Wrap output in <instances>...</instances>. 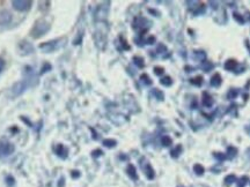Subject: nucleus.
I'll use <instances>...</instances> for the list:
<instances>
[{"label":"nucleus","instance_id":"f257e3e1","mask_svg":"<svg viewBox=\"0 0 250 187\" xmlns=\"http://www.w3.org/2000/svg\"><path fill=\"white\" fill-rule=\"evenodd\" d=\"M50 29V23L45 22V21H37L36 24L33 28V31H31V36L33 37H41L42 35L46 34L48 30Z\"/></svg>","mask_w":250,"mask_h":187},{"label":"nucleus","instance_id":"f03ea898","mask_svg":"<svg viewBox=\"0 0 250 187\" xmlns=\"http://www.w3.org/2000/svg\"><path fill=\"white\" fill-rule=\"evenodd\" d=\"M14 151V145L8 141H0V158L12 155Z\"/></svg>","mask_w":250,"mask_h":187},{"label":"nucleus","instance_id":"7ed1b4c3","mask_svg":"<svg viewBox=\"0 0 250 187\" xmlns=\"http://www.w3.org/2000/svg\"><path fill=\"white\" fill-rule=\"evenodd\" d=\"M148 24V20H146L145 17H136L133 22V28L140 30V35H144L147 31Z\"/></svg>","mask_w":250,"mask_h":187},{"label":"nucleus","instance_id":"20e7f679","mask_svg":"<svg viewBox=\"0 0 250 187\" xmlns=\"http://www.w3.org/2000/svg\"><path fill=\"white\" fill-rule=\"evenodd\" d=\"M13 7L19 11V12H26L28 11L30 7H31V1H28V0H14L13 2Z\"/></svg>","mask_w":250,"mask_h":187},{"label":"nucleus","instance_id":"39448f33","mask_svg":"<svg viewBox=\"0 0 250 187\" xmlns=\"http://www.w3.org/2000/svg\"><path fill=\"white\" fill-rule=\"evenodd\" d=\"M19 51L21 52L22 55H30L34 51V48L28 42H21L20 44H19Z\"/></svg>","mask_w":250,"mask_h":187},{"label":"nucleus","instance_id":"423d86ee","mask_svg":"<svg viewBox=\"0 0 250 187\" xmlns=\"http://www.w3.org/2000/svg\"><path fill=\"white\" fill-rule=\"evenodd\" d=\"M11 20H12V15H11L9 12H6V11L0 12V26L9 23Z\"/></svg>","mask_w":250,"mask_h":187},{"label":"nucleus","instance_id":"0eeeda50","mask_svg":"<svg viewBox=\"0 0 250 187\" xmlns=\"http://www.w3.org/2000/svg\"><path fill=\"white\" fill-rule=\"evenodd\" d=\"M26 88H27V83H24V82H19V83H16L15 86L13 87V92H14V95H20V94H22L24 90H26Z\"/></svg>","mask_w":250,"mask_h":187},{"label":"nucleus","instance_id":"6e6552de","mask_svg":"<svg viewBox=\"0 0 250 187\" xmlns=\"http://www.w3.org/2000/svg\"><path fill=\"white\" fill-rule=\"evenodd\" d=\"M55 152L57 154V156H59L60 158H66L67 157V149L62 145H58L56 147Z\"/></svg>","mask_w":250,"mask_h":187},{"label":"nucleus","instance_id":"1a4fd4ad","mask_svg":"<svg viewBox=\"0 0 250 187\" xmlns=\"http://www.w3.org/2000/svg\"><path fill=\"white\" fill-rule=\"evenodd\" d=\"M203 105L205 108H211L213 105V98L207 92H203Z\"/></svg>","mask_w":250,"mask_h":187},{"label":"nucleus","instance_id":"9d476101","mask_svg":"<svg viewBox=\"0 0 250 187\" xmlns=\"http://www.w3.org/2000/svg\"><path fill=\"white\" fill-rule=\"evenodd\" d=\"M126 172H127L129 177H130L132 180H138V174H137V170H136L134 165H132V164L127 165V167H126Z\"/></svg>","mask_w":250,"mask_h":187},{"label":"nucleus","instance_id":"9b49d317","mask_svg":"<svg viewBox=\"0 0 250 187\" xmlns=\"http://www.w3.org/2000/svg\"><path fill=\"white\" fill-rule=\"evenodd\" d=\"M210 83H211V86H212V87H220V86H221V83H222L221 75H220L219 73L214 74V75L211 77V81H210Z\"/></svg>","mask_w":250,"mask_h":187},{"label":"nucleus","instance_id":"f8f14e48","mask_svg":"<svg viewBox=\"0 0 250 187\" xmlns=\"http://www.w3.org/2000/svg\"><path fill=\"white\" fill-rule=\"evenodd\" d=\"M194 60H199V61H205L206 60V53L203 50H196L194 51Z\"/></svg>","mask_w":250,"mask_h":187},{"label":"nucleus","instance_id":"ddd939ff","mask_svg":"<svg viewBox=\"0 0 250 187\" xmlns=\"http://www.w3.org/2000/svg\"><path fill=\"white\" fill-rule=\"evenodd\" d=\"M236 67H237V61L234 59H228L225 62V68L227 70H236Z\"/></svg>","mask_w":250,"mask_h":187},{"label":"nucleus","instance_id":"4468645a","mask_svg":"<svg viewBox=\"0 0 250 187\" xmlns=\"http://www.w3.org/2000/svg\"><path fill=\"white\" fill-rule=\"evenodd\" d=\"M41 48H44L43 51H45V52H50L52 50H56V42H48V43L41 44Z\"/></svg>","mask_w":250,"mask_h":187},{"label":"nucleus","instance_id":"2eb2a0df","mask_svg":"<svg viewBox=\"0 0 250 187\" xmlns=\"http://www.w3.org/2000/svg\"><path fill=\"white\" fill-rule=\"evenodd\" d=\"M145 174L146 177L148 178L149 180H153L154 179V177H155V172H154V170H153V167L149 164H146L145 166Z\"/></svg>","mask_w":250,"mask_h":187},{"label":"nucleus","instance_id":"dca6fc26","mask_svg":"<svg viewBox=\"0 0 250 187\" xmlns=\"http://www.w3.org/2000/svg\"><path fill=\"white\" fill-rule=\"evenodd\" d=\"M212 68H214V65H213V62L208 61V60H205V61L201 64V69H203V72H205V73H208V72H211V70H212Z\"/></svg>","mask_w":250,"mask_h":187},{"label":"nucleus","instance_id":"f3484780","mask_svg":"<svg viewBox=\"0 0 250 187\" xmlns=\"http://www.w3.org/2000/svg\"><path fill=\"white\" fill-rule=\"evenodd\" d=\"M236 154H237V149H236L235 147H228L227 148V154H226V157L228 159H232V158H234L236 156Z\"/></svg>","mask_w":250,"mask_h":187},{"label":"nucleus","instance_id":"a211bd4d","mask_svg":"<svg viewBox=\"0 0 250 187\" xmlns=\"http://www.w3.org/2000/svg\"><path fill=\"white\" fill-rule=\"evenodd\" d=\"M182 150H183L182 145H176V147L174 148L173 150L170 151V156H171L173 158H177V157H178V156L181 155V152H182Z\"/></svg>","mask_w":250,"mask_h":187},{"label":"nucleus","instance_id":"6ab92c4d","mask_svg":"<svg viewBox=\"0 0 250 187\" xmlns=\"http://www.w3.org/2000/svg\"><path fill=\"white\" fill-rule=\"evenodd\" d=\"M194 171L197 176H203L204 172H205V169H204V166L201 165V164H198V163H197V164H194Z\"/></svg>","mask_w":250,"mask_h":187},{"label":"nucleus","instance_id":"aec40b11","mask_svg":"<svg viewBox=\"0 0 250 187\" xmlns=\"http://www.w3.org/2000/svg\"><path fill=\"white\" fill-rule=\"evenodd\" d=\"M152 94L155 96V98L158 99V101H163L165 99V95H163V92L161 91V90L159 89H153L152 90Z\"/></svg>","mask_w":250,"mask_h":187},{"label":"nucleus","instance_id":"412c9836","mask_svg":"<svg viewBox=\"0 0 250 187\" xmlns=\"http://www.w3.org/2000/svg\"><path fill=\"white\" fill-rule=\"evenodd\" d=\"M160 82H161V84H163V86H166V87H169V86L173 84V80H171L170 76H163V77H161Z\"/></svg>","mask_w":250,"mask_h":187},{"label":"nucleus","instance_id":"4be33fe9","mask_svg":"<svg viewBox=\"0 0 250 187\" xmlns=\"http://www.w3.org/2000/svg\"><path fill=\"white\" fill-rule=\"evenodd\" d=\"M190 83H192L194 86H197V87H200L201 83H203V77L201 76L192 77V79H190Z\"/></svg>","mask_w":250,"mask_h":187},{"label":"nucleus","instance_id":"5701e85b","mask_svg":"<svg viewBox=\"0 0 250 187\" xmlns=\"http://www.w3.org/2000/svg\"><path fill=\"white\" fill-rule=\"evenodd\" d=\"M117 145L116 140H112V139H105L103 141V145L104 147H108V148H112Z\"/></svg>","mask_w":250,"mask_h":187},{"label":"nucleus","instance_id":"b1692460","mask_svg":"<svg viewBox=\"0 0 250 187\" xmlns=\"http://www.w3.org/2000/svg\"><path fill=\"white\" fill-rule=\"evenodd\" d=\"M237 95H239V90L232 88V89H229L228 94H227V98L228 99H234V98L237 97Z\"/></svg>","mask_w":250,"mask_h":187},{"label":"nucleus","instance_id":"393cba45","mask_svg":"<svg viewBox=\"0 0 250 187\" xmlns=\"http://www.w3.org/2000/svg\"><path fill=\"white\" fill-rule=\"evenodd\" d=\"M133 61H134V64L138 66L139 68H143V67L145 66L144 59H143V58H140V57H134V58H133Z\"/></svg>","mask_w":250,"mask_h":187},{"label":"nucleus","instance_id":"a878e982","mask_svg":"<svg viewBox=\"0 0 250 187\" xmlns=\"http://www.w3.org/2000/svg\"><path fill=\"white\" fill-rule=\"evenodd\" d=\"M247 182H248V177L247 176H243L242 178H240V179L237 180V187H244Z\"/></svg>","mask_w":250,"mask_h":187},{"label":"nucleus","instance_id":"bb28decb","mask_svg":"<svg viewBox=\"0 0 250 187\" xmlns=\"http://www.w3.org/2000/svg\"><path fill=\"white\" fill-rule=\"evenodd\" d=\"M161 142H162V145H165V147H169V145H171V139L169 138V136H163V138L161 139Z\"/></svg>","mask_w":250,"mask_h":187},{"label":"nucleus","instance_id":"cd10ccee","mask_svg":"<svg viewBox=\"0 0 250 187\" xmlns=\"http://www.w3.org/2000/svg\"><path fill=\"white\" fill-rule=\"evenodd\" d=\"M140 80H141L143 82L145 83L146 86H149V84H152V80L149 79V76L147 75V74H143V75L140 76Z\"/></svg>","mask_w":250,"mask_h":187},{"label":"nucleus","instance_id":"c85d7f7f","mask_svg":"<svg viewBox=\"0 0 250 187\" xmlns=\"http://www.w3.org/2000/svg\"><path fill=\"white\" fill-rule=\"evenodd\" d=\"M236 181V177L234 176V174H229V176H227L226 178H225V182L227 184V185H230V184H233V182H235Z\"/></svg>","mask_w":250,"mask_h":187},{"label":"nucleus","instance_id":"c756f323","mask_svg":"<svg viewBox=\"0 0 250 187\" xmlns=\"http://www.w3.org/2000/svg\"><path fill=\"white\" fill-rule=\"evenodd\" d=\"M213 156H214L219 162H223V161H226V158H227L226 155H223V154H221V152H213Z\"/></svg>","mask_w":250,"mask_h":187},{"label":"nucleus","instance_id":"7c9ffc66","mask_svg":"<svg viewBox=\"0 0 250 187\" xmlns=\"http://www.w3.org/2000/svg\"><path fill=\"white\" fill-rule=\"evenodd\" d=\"M233 16H234V19H235L240 24H243V23H244V19L242 17V15H240L239 13H234L233 14Z\"/></svg>","mask_w":250,"mask_h":187},{"label":"nucleus","instance_id":"2f4dec72","mask_svg":"<svg viewBox=\"0 0 250 187\" xmlns=\"http://www.w3.org/2000/svg\"><path fill=\"white\" fill-rule=\"evenodd\" d=\"M14 182H15V181H14V179H13V177H11V176H8V177H7L6 178V184L7 185H8V186L9 187H12L14 185Z\"/></svg>","mask_w":250,"mask_h":187},{"label":"nucleus","instance_id":"473e14b6","mask_svg":"<svg viewBox=\"0 0 250 187\" xmlns=\"http://www.w3.org/2000/svg\"><path fill=\"white\" fill-rule=\"evenodd\" d=\"M154 73H155L156 75H162V74L165 73V69L162 68V67H155V68H154Z\"/></svg>","mask_w":250,"mask_h":187},{"label":"nucleus","instance_id":"72a5a7b5","mask_svg":"<svg viewBox=\"0 0 250 187\" xmlns=\"http://www.w3.org/2000/svg\"><path fill=\"white\" fill-rule=\"evenodd\" d=\"M103 152H102V150H100V149H96V150H94V151L91 152V156L93 157H98V156H101Z\"/></svg>","mask_w":250,"mask_h":187},{"label":"nucleus","instance_id":"f704fd0d","mask_svg":"<svg viewBox=\"0 0 250 187\" xmlns=\"http://www.w3.org/2000/svg\"><path fill=\"white\" fill-rule=\"evenodd\" d=\"M166 45H163V44H159V46H158V52L159 53H162V52H166Z\"/></svg>","mask_w":250,"mask_h":187},{"label":"nucleus","instance_id":"c9c22d12","mask_svg":"<svg viewBox=\"0 0 250 187\" xmlns=\"http://www.w3.org/2000/svg\"><path fill=\"white\" fill-rule=\"evenodd\" d=\"M154 42H155V37H154V36H151V37L147 38L146 43H147V44H154Z\"/></svg>","mask_w":250,"mask_h":187},{"label":"nucleus","instance_id":"e433bc0d","mask_svg":"<svg viewBox=\"0 0 250 187\" xmlns=\"http://www.w3.org/2000/svg\"><path fill=\"white\" fill-rule=\"evenodd\" d=\"M71 174H72V177H73V178H78V177H80V172H79V171H72Z\"/></svg>","mask_w":250,"mask_h":187},{"label":"nucleus","instance_id":"4c0bfd02","mask_svg":"<svg viewBox=\"0 0 250 187\" xmlns=\"http://www.w3.org/2000/svg\"><path fill=\"white\" fill-rule=\"evenodd\" d=\"M4 67H5V61L0 58V73L2 72V69H4Z\"/></svg>","mask_w":250,"mask_h":187},{"label":"nucleus","instance_id":"58836bf2","mask_svg":"<svg viewBox=\"0 0 250 187\" xmlns=\"http://www.w3.org/2000/svg\"><path fill=\"white\" fill-rule=\"evenodd\" d=\"M120 42H122V44L124 45V48H125V50H129V48H130V46H129V45H127V44L125 43V41L123 39V38H120Z\"/></svg>","mask_w":250,"mask_h":187},{"label":"nucleus","instance_id":"ea45409f","mask_svg":"<svg viewBox=\"0 0 250 187\" xmlns=\"http://www.w3.org/2000/svg\"><path fill=\"white\" fill-rule=\"evenodd\" d=\"M191 108H192V109H197V108H198L197 101H194V102H192V105H191Z\"/></svg>","mask_w":250,"mask_h":187},{"label":"nucleus","instance_id":"a19ab883","mask_svg":"<svg viewBox=\"0 0 250 187\" xmlns=\"http://www.w3.org/2000/svg\"><path fill=\"white\" fill-rule=\"evenodd\" d=\"M148 11H149V12H151V13H152L153 15H156V16H158V15H159V13H158V12H156V11H154V9H148Z\"/></svg>","mask_w":250,"mask_h":187},{"label":"nucleus","instance_id":"79ce46f5","mask_svg":"<svg viewBox=\"0 0 250 187\" xmlns=\"http://www.w3.org/2000/svg\"><path fill=\"white\" fill-rule=\"evenodd\" d=\"M185 70H187V72H191V70H194V69H192V67L188 66V67H185Z\"/></svg>","mask_w":250,"mask_h":187},{"label":"nucleus","instance_id":"37998d69","mask_svg":"<svg viewBox=\"0 0 250 187\" xmlns=\"http://www.w3.org/2000/svg\"><path fill=\"white\" fill-rule=\"evenodd\" d=\"M62 185H64V178H62V180L59 181V185H58V186H59V187H62Z\"/></svg>","mask_w":250,"mask_h":187},{"label":"nucleus","instance_id":"c03bdc74","mask_svg":"<svg viewBox=\"0 0 250 187\" xmlns=\"http://www.w3.org/2000/svg\"><path fill=\"white\" fill-rule=\"evenodd\" d=\"M247 131H248V133L250 134V126H248V127H247Z\"/></svg>","mask_w":250,"mask_h":187},{"label":"nucleus","instance_id":"a18cd8bd","mask_svg":"<svg viewBox=\"0 0 250 187\" xmlns=\"http://www.w3.org/2000/svg\"><path fill=\"white\" fill-rule=\"evenodd\" d=\"M177 187H184V186H177Z\"/></svg>","mask_w":250,"mask_h":187}]
</instances>
